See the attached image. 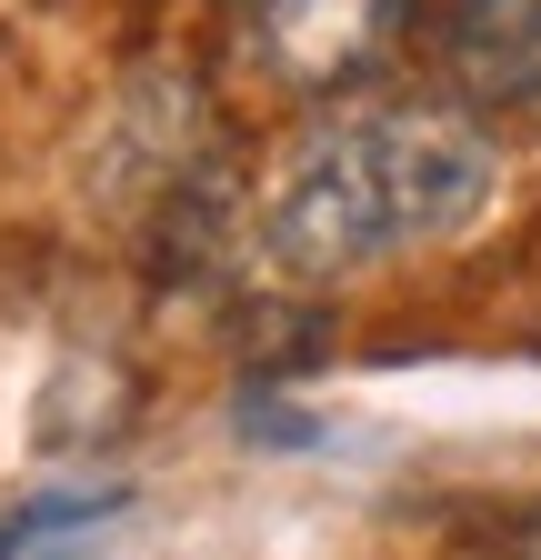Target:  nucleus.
Instances as JSON below:
<instances>
[{
	"instance_id": "nucleus-4",
	"label": "nucleus",
	"mask_w": 541,
	"mask_h": 560,
	"mask_svg": "<svg viewBox=\"0 0 541 560\" xmlns=\"http://www.w3.org/2000/svg\"><path fill=\"white\" fill-rule=\"evenodd\" d=\"M502 560H541V511H531V521H511V540H502Z\"/></svg>"
},
{
	"instance_id": "nucleus-1",
	"label": "nucleus",
	"mask_w": 541,
	"mask_h": 560,
	"mask_svg": "<svg viewBox=\"0 0 541 560\" xmlns=\"http://www.w3.org/2000/svg\"><path fill=\"white\" fill-rule=\"evenodd\" d=\"M361 140V171L381 190V221H391V250H422V241H451L482 221V200L502 180V151L471 110H441V101H401V110H371L352 120Z\"/></svg>"
},
{
	"instance_id": "nucleus-2",
	"label": "nucleus",
	"mask_w": 541,
	"mask_h": 560,
	"mask_svg": "<svg viewBox=\"0 0 541 560\" xmlns=\"http://www.w3.org/2000/svg\"><path fill=\"white\" fill-rule=\"evenodd\" d=\"M412 0H251V50L291 91H352L391 60Z\"/></svg>"
},
{
	"instance_id": "nucleus-3",
	"label": "nucleus",
	"mask_w": 541,
	"mask_h": 560,
	"mask_svg": "<svg viewBox=\"0 0 541 560\" xmlns=\"http://www.w3.org/2000/svg\"><path fill=\"white\" fill-rule=\"evenodd\" d=\"M441 60L471 101H541V0H441Z\"/></svg>"
}]
</instances>
